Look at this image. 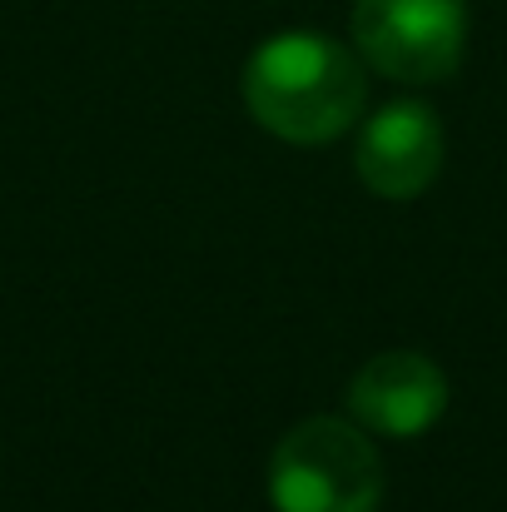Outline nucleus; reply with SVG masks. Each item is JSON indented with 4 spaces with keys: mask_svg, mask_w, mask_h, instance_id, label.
Returning <instances> with one entry per match:
<instances>
[{
    "mask_svg": "<svg viewBox=\"0 0 507 512\" xmlns=\"http://www.w3.org/2000/svg\"><path fill=\"white\" fill-rule=\"evenodd\" d=\"M363 55L319 30H284L244 65V105L284 145H329L363 115Z\"/></svg>",
    "mask_w": 507,
    "mask_h": 512,
    "instance_id": "obj_1",
    "label": "nucleus"
},
{
    "mask_svg": "<svg viewBox=\"0 0 507 512\" xmlns=\"http://www.w3.org/2000/svg\"><path fill=\"white\" fill-rule=\"evenodd\" d=\"M274 512H378L383 463L353 418H304L269 458Z\"/></svg>",
    "mask_w": 507,
    "mask_h": 512,
    "instance_id": "obj_2",
    "label": "nucleus"
},
{
    "mask_svg": "<svg viewBox=\"0 0 507 512\" xmlns=\"http://www.w3.org/2000/svg\"><path fill=\"white\" fill-rule=\"evenodd\" d=\"M363 65L403 85H438L463 65L468 0H353Z\"/></svg>",
    "mask_w": 507,
    "mask_h": 512,
    "instance_id": "obj_3",
    "label": "nucleus"
},
{
    "mask_svg": "<svg viewBox=\"0 0 507 512\" xmlns=\"http://www.w3.org/2000/svg\"><path fill=\"white\" fill-rule=\"evenodd\" d=\"M343 403L373 438H423L448 413V373L418 348H388L353 373Z\"/></svg>",
    "mask_w": 507,
    "mask_h": 512,
    "instance_id": "obj_4",
    "label": "nucleus"
},
{
    "mask_svg": "<svg viewBox=\"0 0 507 512\" xmlns=\"http://www.w3.org/2000/svg\"><path fill=\"white\" fill-rule=\"evenodd\" d=\"M353 170L378 199H418L443 170V120L423 100H388L353 145Z\"/></svg>",
    "mask_w": 507,
    "mask_h": 512,
    "instance_id": "obj_5",
    "label": "nucleus"
}]
</instances>
